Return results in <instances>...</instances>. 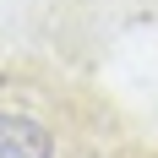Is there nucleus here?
Returning <instances> with one entry per match:
<instances>
[{
	"instance_id": "1",
	"label": "nucleus",
	"mask_w": 158,
	"mask_h": 158,
	"mask_svg": "<svg viewBox=\"0 0 158 158\" xmlns=\"http://www.w3.org/2000/svg\"><path fill=\"white\" fill-rule=\"evenodd\" d=\"M0 158H55V136L33 114L0 109Z\"/></svg>"
}]
</instances>
